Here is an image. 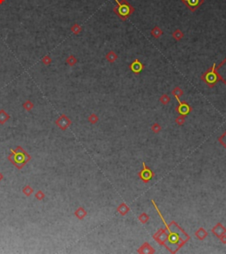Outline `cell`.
I'll use <instances>...</instances> for the list:
<instances>
[{
    "instance_id": "obj_1",
    "label": "cell",
    "mask_w": 226,
    "mask_h": 254,
    "mask_svg": "<svg viewBox=\"0 0 226 254\" xmlns=\"http://www.w3.org/2000/svg\"><path fill=\"white\" fill-rule=\"evenodd\" d=\"M117 3V6L113 8V12L120 18L122 20H126L131 14L134 13V7L131 5L127 0H115Z\"/></svg>"
},
{
    "instance_id": "obj_2",
    "label": "cell",
    "mask_w": 226,
    "mask_h": 254,
    "mask_svg": "<svg viewBox=\"0 0 226 254\" xmlns=\"http://www.w3.org/2000/svg\"><path fill=\"white\" fill-rule=\"evenodd\" d=\"M201 79L203 80L207 84H208L209 87H213L215 84L219 81L218 75L216 72V64H214V66L208 69L205 74L201 76Z\"/></svg>"
},
{
    "instance_id": "obj_3",
    "label": "cell",
    "mask_w": 226,
    "mask_h": 254,
    "mask_svg": "<svg viewBox=\"0 0 226 254\" xmlns=\"http://www.w3.org/2000/svg\"><path fill=\"white\" fill-rule=\"evenodd\" d=\"M181 2L192 12H195L202 4L205 2V0H181Z\"/></svg>"
},
{
    "instance_id": "obj_4",
    "label": "cell",
    "mask_w": 226,
    "mask_h": 254,
    "mask_svg": "<svg viewBox=\"0 0 226 254\" xmlns=\"http://www.w3.org/2000/svg\"><path fill=\"white\" fill-rule=\"evenodd\" d=\"M216 72L219 80H222L226 84V58L217 67Z\"/></svg>"
},
{
    "instance_id": "obj_5",
    "label": "cell",
    "mask_w": 226,
    "mask_h": 254,
    "mask_svg": "<svg viewBox=\"0 0 226 254\" xmlns=\"http://www.w3.org/2000/svg\"><path fill=\"white\" fill-rule=\"evenodd\" d=\"M130 69L132 70L134 74H139V73L143 69V65L140 63V60L135 59L134 61L130 65Z\"/></svg>"
},
{
    "instance_id": "obj_6",
    "label": "cell",
    "mask_w": 226,
    "mask_h": 254,
    "mask_svg": "<svg viewBox=\"0 0 226 254\" xmlns=\"http://www.w3.org/2000/svg\"><path fill=\"white\" fill-rule=\"evenodd\" d=\"M163 30L157 26H156L151 30V35H152L153 37H154V38H159L161 35H163Z\"/></svg>"
},
{
    "instance_id": "obj_7",
    "label": "cell",
    "mask_w": 226,
    "mask_h": 254,
    "mask_svg": "<svg viewBox=\"0 0 226 254\" xmlns=\"http://www.w3.org/2000/svg\"><path fill=\"white\" fill-rule=\"evenodd\" d=\"M172 36H173V38H174L176 41H179V40H181V39L184 37V33H183L180 29H175L174 32L172 33Z\"/></svg>"
},
{
    "instance_id": "obj_8",
    "label": "cell",
    "mask_w": 226,
    "mask_h": 254,
    "mask_svg": "<svg viewBox=\"0 0 226 254\" xmlns=\"http://www.w3.org/2000/svg\"><path fill=\"white\" fill-rule=\"evenodd\" d=\"M106 58L110 62H115V60L117 58V54L114 52L111 51V52H110L108 54L106 55Z\"/></svg>"
},
{
    "instance_id": "obj_9",
    "label": "cell",
    "mask_w": 226,
    "mask_h": 254,
    "mask_svg": "<svg viewBox=\"0 0 226 254\" xmlns=\"http://www.w3.org/2000/svg\"><path fill=\"white\" fill-rule=\"evenodd\" d=\"M172 94H173V96H176L177 98H178L180 96H182V95H183V90H182L180 88L177 87V88H175V89L172 90Z\"/></svg>"
},
{
    "instance_id": "obj_10",
    "label": "cell",
    "mask_w": 226,
    "mask_h": 254,
    "mask_svg": "<svg viewBox=\"0 0 226 254\" xmlns=\"http://www.w3.org/2000/svg\"><path fill=\"white\" fill-rule=\"evenodd\" d=\"M160 100H161V101H162V102H163V103L165 105V104L169 103L171 99H170V98H169V96H168L167 95H163V96H162V98H161V99H160Z\"/></svg>"
}]
</instances>
